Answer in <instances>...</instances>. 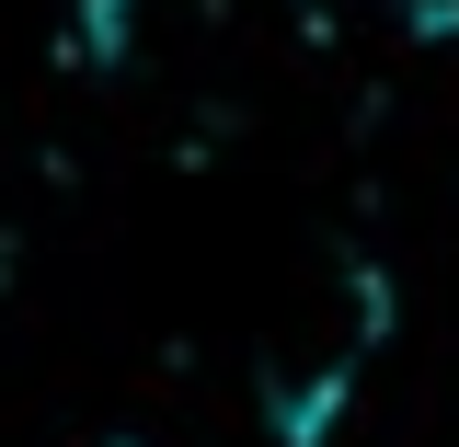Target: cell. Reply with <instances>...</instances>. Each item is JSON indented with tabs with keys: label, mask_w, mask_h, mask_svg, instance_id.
<instances>
[{
	"label": "cell",
	"mask_w": 459,
	"mask_h": 447,
	"mask_svg": "<svg viewBox=\"0 0 459 447\" xmlns=\"http://www.w3.org/2000/svg\"><path fill=\"white\" fill-rule=\"evenodd\" d=\"M138 23H150V0H81V57L104 69V57L138 47Z\"/></svg>",
	"instance_id": "obj_2"
},
{
	"label": "cell",
	"mask_w": 459,
	"mask_h": 447,
	"mask_svg": "<svg viewBox=\"0 0 459 447\" xmlns=\"http://www.w3.org/2000/svg\"><path fill=\"white\" fill-rule=\"evenodd\" d=\"M379 333H391V287L368 276V264H333L310 298H287V322L264 333V367H253L264 436L276 447H333V425H344V401H356V379H368V344Z\"/></svg>",
	"instance_id": "obj_1"
},
{
	"label": "cell",
	"mask_w": 459,
	"mask_h": 447,
	"mask_svg": "<svg viewBox=\"0 0 459 447\" xmlns=\"http://www.w3.org/2000/svg\"><path fill=\"white\" fill-rule=\"evenodd\" d=\"M115 447H126V436H115Z\"/></svg>",
	"instance_id": "obj_3"
}]
</instances>
